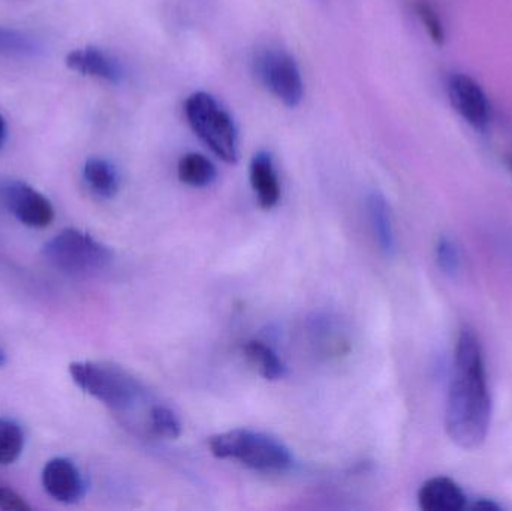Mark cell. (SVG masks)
Wrapping results in <instances>:
<instances>
[{
	"mask_svg": "<svg viewBox=\"0 0 512 511\" xmlns=\"http://www.w3.org/2000/svg\"><path fill=\"white\" fill-rule=\"evenodd\" d=\"M2 195L12 215L26 227L45 228L53 222V204L26 182L9 180L2 186Z\"/></svg>",
	"mask_w": 512,
	"mask_h": 511,
	"instance_id": "obj_8",
	"label": "cell"
},
{
	"mask_svg": "<svg viewBox=\"0 0 512 511\" xmlns=\"http://www.w3.org/2000/svg\"><path fill=\"white\" fill-rule=\"evenodd\" d=\"M66 66L72 71L90 77L101 78L108 83L119 84L123 80L122 65L116 57L98 47H84L71 51L66 56Z\"/></svg>",
	"mask_w": 512,
	"mask_h": 511,
	"instance_id": "obj_10",
	"label": "cell"
},
{
	"mask_svg": "<svg viewBox=\"0 0 512 511\" xmlns=\"http://www.w3.org/2000/svg\"><path fill=\"white\" fill-rule=\"evenodd\" d=\"M72 381L87 395L119 413L134 410L144 398V387L128 369L111 362H74Z\"/></svg>",
	"mask_w": 512,
	"mask_h": 511,
	"instance_id": "obj_3",
	"label": "cell"
},
{
	"mask_svg": "<svg viewBox=\"0 0 512 511\" xmlns=\"http://www.w3.org/2000/svg\"><path fill=\"white\" fill-rule=\"evenodd\" d=\"M6 132H8V129H6V122L5 119H3L2 114H0V149H2L3 144H5Z\"/></svg>",
	"mask_w": 512,
	"mask_h": 511,
	"instance_id": "obj_24",
	"label": "cell"
},
{
	"mask_svg": "<svg viewBox=\"0 0 512 511\" xmlns=\"http://www.w3.org/2000/svg\"><path fill=\"white\" fill-rule=\"evenodd\" d=\"M83 177L90 191L98 197L105 198V200L116 197L117 192H119V173L108 159H87L83 168Z\"/></svg>",
	"mask_w": 512,
	"mask_h": 511,
	"instance_id": "obj_14",
	"label": "cell"
},
{
	"mask_svg": "<svg viewBox=\"0 0 512 511\" xmlns=\"http://www.w3.org/2000/svg\"><path fill=\"white\" fill-rule=\"evenodd\" d=\"M249 177H251L252 189H254L259 206L265 210L276 207L280 200V185L273 156L270 153L264 152V150L256 153L251 161Z\"/></svg>",
	"mask_w": 512,
	"mask_h": 511,
	"instance_id": "obj_13",
	"label": "cell"
},
{
	"mask_svg": "<svg viewBox=\"0 0 512 511\" xmlns=\"http://www.w3.org/2000/svg\"><path fill=\"white\" fill-rule=\"evenodd\" d=\"M436 264L447 278L456 279L462 273V251L450 236L439 237L435 248Z\"/></svg>",
	"mask_w": 512,
	"mask_h": 511,
	"instance_id": "obj_19",
	"label": "cell"
},
{
	"mask_svg": "<svg viewBox=\"0 0 512 511\" xmlns=\"http://www.w3.org/2000/svg\"><path fill=\"white\" fill-rule=\"evenodd\" d=\"M24 449V432L15 420L0 417V465L18 461Z\"/></svg>",
	"mask_w": 512,
	"mask_h": 511,
	"instance_id": "obj_18",
	"label": "cell"
},
{
	"mask_svg": "<svg viewBox=\"0 0 512 511\" xmlns=\"http://www.w3.org/2000/svg\"><path fill=\"white\" fill-rule=\"evenodd\" d=\"M45 260L60 272L87 276L107 269L113 261L110 246L77 228H66L42 248Z\"/></svg>",
	"mask_w": 512,
	"mask_h": 511,
	"instance_id": "obj_5",
	"label": "cell"
},
{
	"mask_svg": "<svg viewBox=\"0 0 512 511\" xmlns=\"http://www.w3.org/2000/svg\"><path fill=\"white\" fill-rule=\"evenodd\" d=\"M180 182L192 188H206L218 177L215 164L201 153H186L177 165Z\"/></svg>",
	"mask_w": 512,
	"mask_h": 511,
	"instance_id": "obj_16",
	"label": "cell"
},
{
	"mask_svg": "<svg viewBox=\"0 0 512 511\" xmlns=\"http://www.w3.org/2000/svg\"><path fill=\"white\" fill-rule=\"evenodd\" d=\"M475 510H483V511H496L501 510V506L496 504L495 501L486 500V498H481L477 503L474 504Z\"/></svg>",
	"mask_w": 512,
	"mask_h": 511,
	"instance_id": "obj_23",
	"label": "cell"
},
{
	"mask_svg": "<svg viewBox=\"0 0 512 511\" xmlns=\"http://www.w3.org/2000/svg\"><path fill=\"white\" fill-rule=\"evenodd\" d=\"M243 353H245L249 365H251L264 380L277 381L285 377V363L280 359L279 354H277L270 345L265 344V342H246Z\"/></svg>",
	"mask_w": 512,
	"mask_h": 511,
	"instance_id": "obj_15",
	"label": "cell"
},
{
	"mask_svg": "<svg viewBox=\"0 0 512 511\" xmlns=\"http://www.w3.org/2000/svg\"><path fill=\"white\" fill-rule=\"evenodd\" d=\"M42 486L53 500L62 504L78 503L86 492L83 474L74 462L54 458L42 470Z\"/></svg>",
	"mask_w": 512,
	"mask_h": 511,
	"instance_id": "obj_9",
	"label": "cell"
},
{
	"mask_svg": "<svg viewBox=\"0 0 512 511\" xmlns=\"http://www.w3.org/2000/svg\"><path fill=\"white\" fill-rule=\"evenodd\" d=\"M505 164H507L508 170L512 174V153H507V156H505Z\"/></svg>",
	"mask_w": 512,
	"mask_h": 511,
	"instance_id": "obj_25",
	"label": "cell"
},
{
	"mask_svg": "<svg viewBox=\"0 0 512 511\" xmlns=\"http://www.w3.org/2000/svg\"><path fill=\"white\" fill-rule=\"evenodd\" d=\"M215 458L233 459L259 473H285L294 465L291 450L271 435L252 429H233L209 440Z\"/></svg>",
	"mask_w": 512,
	"mask_h": 511,
	"instance_id": "obj_2",
	"label": "cell"
},
{
	"mask_svg": "<svg viewBox=\"0 0 512 511\" xmlns=\"http://www.w3.org/2000/svg\"><path fill=\"white\" fill-rule=\"evenodd\" d=\"M185 114L197 137L228 164L239 159V134L231 114L215 96L195 92L186 99Z\"/></svg>",
	"mask_w": 512,
	"mask_h": 511,
	"instance_id": "obj_4",
	"label": "cell"
},
{
	"mask_svg": "<svg viewBox=\"0 0 512 511\" xmlns=\"http://www.w3.org/2000/svg\"><path fill=\"white\" fill-rule=\"evenodd\" d=\"M0 510L5 511H30L32 507L26 503L21 495L14 489L0 483Z\"/></svg>",
	"mask_w": 512,
	"mask_h": 511,
	"instance_id": "obj_22",
	"label": "cell"
},
{
	"mask_svg": "<svg viewBox=\"0 0 512 511\" xmlns=\"http://www.w3.org/2000/svg\"><path fill=\"white\" fill-rule=\"evenodd\" d=\"M149 423L152 431L158 437L165 438V440H176L182 435V423L179 417L164 405H155L150 410Z\"/></svg>",
	"mask_w": 512,
	"mask_h": 511,
	"instance_id": "obj_21",
	"label": "cell"
},
{
	"mask_svg": "<svg viewBox=\"0 0 512 511\" xmlns=\"http://www.w3.org/2000/svg\"><path fill=\"white\" fill-rule=\"evenodd\" d=\"M6 362V354L3 353L2 348H0V366L5 365Z\"/></svg>",
	"mask_w": 512,
	"mask_h": 511,
	"instance_id": "obj_26",
	"label": "cell"
},
{
	"mask_svg": "<svg viewBox=\"0 0 512 511\" xmlns=\"http://www.w3.org/2000/svg\"><path fill=\"white\" fill-rule=\"evenodd\" d=\"M418 504L424 511H462L468 506V497L450 477H433L418 491Z\"/></svg>",
	"mask_w": 512,
	"mask_h": 511,
	"instance_id": "obj_11",
	"label": "cell"
},
{
	"mask_svg": "<svg viewBox=\"0 0 512 511\" xmlns=\"http://www.w3.org/2000/svg\"><path fill=\"white\" fill-rule=\"evenodd\" d=\"M366 209L375 242L378 243L382 254L393 257L397 251V239L387 198L381 192H370L367 195Z\"/></svg>",
	"mask_w": 512,
	"mask_h": 511,
	"instance_id": "obj_12",
	"label": "cell"
},
{
	"mask_svg": "<svg viewBox=\"0 0 512 511\" xmlns=\"http://www.w3.org/2000/svg\"><path fill=\"white\" fill-rule=\"evenodd\" d=\"M414 11L423 23L430 39L438 47H444L445 42H447V30H445L444 21H442L438 9L429 0H415Z\"/></svg>",
	"mask_w": 512,
	"mask_h": 511,
	"instance_id": "obj_20",
	"label": "cell"
},
{
	"mask_svg": "<svg viewBox=\"0 0 512 511\" xmlns=\"http://www.w3.org/2000/svg\"><path fill=\"white\" fill-rule=\"evenodd\" d=\"M451 107L477 131H486L493 119L492 104L481 84L465 72H453L447 80Z\"/></svg>",
	"mask_w": 512,
	"mask_h": 511,
	"instance_id": "obj_7",
	"label": "cell"
},
{
	"mask_svg": "<svg viewBox=\"0 0 512 511\" xmlns=\"http://www.w3.org/2000/svg\"><path fill=\"white\" fill-rule=\"evenodd\" d=\"M256 78L286 107H297L304 95L303 78L294 57L279 48L258 51L254 59Z\"/></svg>",
	"mask_w": 512,
	"mask_h": 511,
	"instance_id": "obj_6",
	"label": "cell"
},
{
	"mask_svg": "<svg viewBox=\"0 0 512 511\" xmlns=\"http://www.w3.org/2000/svg\"><path fill=\"white\" fill-rule=\"evenodd\" d=\"M492 398L486 360L477 332L463 326L457 338L453 375L445 407L448 437L463 450L480 449L489 434Z\"/></svg>",
	"mask_w": 512,
	"mask_h": 511,
	"instance_id": "obj_1",
	"label": "cell"
},
{
	"mask_svg": "<svg viewBox=\"0 0 512 511\" xmlns=\"http://www.w3.org/2000/svg\"><path fill=\"white\" fill-rule=\"evenodd\" d=\"M44 51L41 42L29 33L0 27V56L36 57Z\"/></svg>",
	"mask_w": 512,
	"mask_h": 511,
	"instance_id": "obj_17",
	"label": "cell"
}]
</instances>
